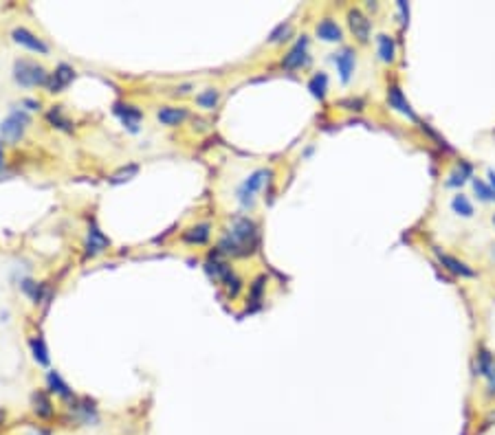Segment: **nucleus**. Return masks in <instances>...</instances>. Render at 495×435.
Segmentation results:
<instances>
[{
  "label": "nucleus",
  "instance_id": "obj_1",
  "mask_svg": "<svg viewBox=\"0 0 495 435\" xmlns=\"http://www.w3.org/2000/svg\"><path fill=\"white\" fill-rule=\"evenodd\" d=\"M49 75L46 68L33 59H16L14 64V79L22 88H33V86H46L49 84Z\"/></svg>",
  "mask_w": 495,
  "mask_h": 435
},
{
  "label": "nucleus",
  "instance_id": "obj_2",
  "mask_svg": "<svg viewBox=\"0 0 495 435\" xmlns=\"http://www.w3.org/2000/svg\"><path fill=\"white\" fill-rule=\"evenodd\" d=\"M31 126V117L27 110H20V108H14L3 121H0V137L9 143H18L22 137H25L27 128Z\"/></svg>",
  "mask_w": 495,
  "mask_h": 435
},
{
  "label": "nucleus",
  "instance_id": "obj_3",
  "mask_svg": "<svg viewBox=\"0 0 495 435\" xmlns=\"http://www.w3.org/2000/svg\"><path fill=\"white\" fill-rule=\"evenodd\" d=\"M229 238H234L240 246H245L249 253L253 251V246L258 244V226L249 218H236L232 222V229L227 231Z\"/></svg>",
  "mask_w": 495,
  "mask_h": 435
},
{
  "label": "nucleus",
  "instance_id": "obj_4",
  "mask_svg": "<svg viewBox=\"0 0 495 435\" xmlns=\"http://www.w3.org/2000/svg\"><path fill=\"white\" fill-rule=\"evenodd\" d=\"M271 169H256L243 185L238 189V200L243 207H253V198H256V193L264 187V183L271 178Z\"/></svg>",
  "mask_w": 495,
  "mask_h": 435
},
{
  "label": "nucleus",
  "instance_id": "obj_5",
  "mask_svg": "<svg viewBox=\"0 0 495 435\" xmlns=\"http://www.w3.org/2000/svg\"><path fill=\"white\" fill-rule=\"evenodd\" d=\"M68 414H73V422L84 427L97 425L100 422V411L88 398H73V400H68Z\"/></svg>",
  "mask_w": 495,
  "mask_h": 435
},
{
  "label": "nucleus",
  "instance_id": "obj_6",
  "mask_svg": "<svg viewBox=\"0 0 495 435\" xmlns=\"http://www.w3.org/2000/svg\"><path fill=\"white\" fill-rule=\"evenodd\" d=\"M11 38H14L16 44L25 46L27 51H31V53L49 55V44H46L42 38H38L35 33H31L29 29H25V27H16L14 31H11Z\"/></svg>",
  "mask_w": 495,
  "mask_h": 435
},
{
  "label": "nucleus",
  "instance_id": "obj_7",
  "mask_svg": "<svg viewBox=\"0 0 495 435\" xmlns=\"http://www.w3.org/2000/svg\"><path fill=\"white\" fill-rule=\"evenodd\" d=\"M308 59H310L308 57V40H306V35H301V40H297V44L284 55L282 66L288 70H297L301 66H306Z\"/></svg>",
  "mask_w": 495,
  "mask_h": 435
},
{
  "label": "nucleus",
  "instance_id": "obj_8",
  "mask_svg": "<svg viewBox=\"0 0 495 435\" xmlns=\"http://www.w3.org/2000/svg\"><path fill=\"white\" fill-rule=\"evenodd\" d=\"M348 24H350V31H353V35L361 44H366L370 40L372 24H370L368 16L361 9H350L348 11Z\"/></svg>",
  "mask_w": 495,
  "mask_h": 435
},
{
  "label": "nucleus",
  "instance_id": "obj_9",
  "mask_svg": "<svg viewBox=\"0 0 495 435\" xmlns=\"http://www.w3.org/2000/svg\"><path fill=\"white\" fill-rule=\"evenodd\" d=\"M189 117L187 108L183 106H163L156 110V119H159L161 126H167V128H178L183 126V121Z\"/></svg>",
  "mask_w": 495,
  "mask_h": 435
},
{
  "label": "nucleus",
  "instance_id": "obj_10",
  "mask_svg": "<svg viewBox=\"0 0 495 435\" xmlns=\"http://www.w3.org/2000/svg\"><path fill=\"white\" fill-rule=\"evenodd\" d=\"M75 79V68L68 64H59L51 75H49V84H46V90L49 93H62L71 81Z\"/></svg>",
  "mask_w": 495,
  "mask_h": 435
},
{
  "label": "nucleus",
  "instance_id": "obj_11",
  "mask_svg": "<svg viewBox=\"0 0 495 435\" xmlns=\"http://www.w3.org/2000/svg\"><path fill=\"white\" fill-rule=\"evenodd\" d=\"M335 64H337V72H339V77L344 84L350 81V77H353V72H355V66H357V55L353 48H342L339 53H335Z\"/></svg>",
  "mask_w": 495,
  "mask_h": 435
},
{
  "label": "nucleus",
  "instance_id": "obj_12",
  "mask_svg": "<svg viewBox=\"0 0 495 435\" xmlns=\"http://www.w3.org/2000/svg\"><path fill=\"white\" fill-rule=\"evenodd\" d=\"M108 246H111V240L102 233V229L97 224H91L88 235H86V258L100 255V253H104Z\"/></svg>",
  "mask_w": 495,
  "mask_h": 435
},
{
  "label": "nucleus",
  "instance_id": "obj_13",
  "mask_svg": "<svg viewBox=\"0 0 495 435\" xmlns=\"http://www.w3.org/2000/svg\"><path fill=\"white\" fill-rule=\"evenodd\" d=\"M115 115L122 119V124L128 130H132V132L139 130V124H141V119H143V113L139 110L137 106H132V104H115Z\"/></svg>",
  "mask_w": 495,
  "mask_h": 435
},
{
  "label": "nucleus",
  "instance_id": "obj_14",
  "mask_svg": "<svg viewBox=\"0 0 495 435\" xmlns=\"http://www.w3.org/2000/svg\"><path fill=\"white\" fill-rule=\"evenodd\" d=\"M31 407H33V414L38 416L40 420H49L55 416V407L51 403V396L46 394V392H35L31 396Z\"/></svg>",
  "mask_w": 495,
  "mask_h": 435
},
{
  "label": "nucleus",
  "instance_id": "obj_15",
  "mask_svg": "<svg viewBox=\"0 0 495 435\" xmlns=\"http://www.w3.org/2000/svg\"><path fill=\"white\" fill-rule=\"evenodd\" d=\"M46 389H49V394H55L57 398H62V400H73L75 398V394H73V389H71V387L64 383V378L59 376L57 371H49L46 374Z\"/></svg>",
  "mask_w": 495,
  "mask_h": 435
},
{
  "label": "nucleus",
  "instance_id": "obj_16",
  "mask_svg": "<svg viewBox=\"0 0 495 435\" xmlns=\"http://www.w3.org/2000/svg\"><path fill=\"white\" fill-rule=\"evenodd\" d=\"M315 33H317V38L324 40V42H339L344 38V31L342 27L337 24L333 18H324L317 22V27H315Z\"/></svg>",
  "mask_w": 495,
  "mask_h": 435
},
{
  "label": "nucleus",
  "instance_id": "obj_17",
  "mask_svg": "<svg viewBox=\"0 0 495 435\" xmlns=\"http://www.w3.org/2000/svg\"><path fill=\"white\" fill-rule=\"evenodd\" d=\"M388 104H390V108H394V110H398L401 115H405V117H409V119L416 121V115H414V110H412V106L407 104L403 90L398 88V86H390V88H388Z\"/></svg>",
  "mask_w": 495,
  "mask_h": 435
},
{
  "label": "nucleus",
  "instance_id": "obj_18",
  "mask_svg": "<svg viewBox=\"0 0 495 435\" xmlns=\"http://www.w3.org/2000/svg\"><path fill=\"white\" fill-rule=\"evenodd\" d=\"M212 235V224L209 222H203V224H196V226H189L187 231H183V242L185 244H205V242L209 240Z\"/></svg>",
  "mask_w": 495,
  "mask_h": 435
},
{
  "label": "nucleus",
  "instance_id": "obj_19",
  "mask_svg": "<svg viewBox=\"0 0 495 435\" xmlns=\"http://www.w3.org/2000/svg\"><path fill=\"white\" fill-rule=\"evenodd\" d=\"M436 255H438V260H440V264L445 266V269L449 271V273H454V275H458V277H474V275H476L465 262L456 260V258H451V255H447V253H440L438 249H436Z\"/></svg>",
  "mask_w": 495,
  "mask_h": 435
},
{
  "label": "nucleus",
  "instance_id": "obj_20",
  "mask_svg": "<svg viewBox=\"0 0 495 435\" xmlns=\"http://www.w3.org/2000/svg\"><path fill=\"white\" fill-rule=\"evenodd\" d=\"M205 271H207V275L212 277L214 282L223 284L225 277L232 273V266H229L227 262H223V260H218V258H209L207 264H205Z\"/></svg>",
  "mask_w": 495,
  "mask_h": 435
},
{
  "label": "nucleus",
  "instance_id": "obj_21",
  "mask_svg": "<svg viewBox=\"0 0 495 435\" xmlns=\"http://www.w3.org/2000/svg\"><path fill=\"white\" fill-rule=\"evenodd\" d=\"M377 46H379V57L381 62L390 64L394 62V55H396V44H394V38L388 33H381L377 38Z\"/></svg>",
  "mask_w": 495,
  "mask_h": 435
},
{
  "label": "nucleus",
  "instance_id": "obj_22",
  "mask_svg": "<svg viewBox=\"0 0 495 435\" xmlns=\"http://www.w3.org/2000/svg\"><path fill=\"white\" fill-rule=\"evenodd\" d=\"M308 90L312 93V97H317L319 102H324L326 93H328V75H326V72H317V75H312L310 81H308Z\"/></svg>",
  "mask_w": 495,
  "mask_h": 435
},
{
  "label": "nucleus",
  "instance_id": "obj_23",
  "mask_svg": "<svg viewBox=\"0 0 495 435\" xmlns=\"http://www.w3.org/2000/svg\"><path fill=\"white\" fill-rule=\"evenodd\" d=\"M221 102V93L216 88H205L203 93L196 95V106L203 108V110H214Z\"/></svg>",
  "mask_w": 495,
  "mask_h": 435
},
{
  "label": "nucleus",
  "instance_id": "obj_24",
  "mask_svg": "<svg viewBox=\"0 0 495 435\" xmlns=\"http://www.w3.org/2000/svg\"><path fill=\"white\" fill-rule=\"evenodd\" d=\"M31 352H33V358L38 360L40 365H49V349H46L42 336L31 338Z\"/></svg>",
  "mask_w": 495,
  "mask_h": 435
},
{
  "label": "nucleus",
  "instance_id": "obj_25",
  "mask_svg": "<svg viewBox=\"0 0 495 435\" xmlns=\"http://www.w3.org/2000/svg\"><path fill=\"white\" fill-rule=\"evenodd\" d=\"M137 174H139V165H137V163H130V165L122 167V169H119V172H115V174H113V178H111V183H113V185L126 183V180H130V178H135Z\"/></svg>",
  "mask_w": 495,
  "mask_h": 435
},
{
  "label": "nucleus",
  "instance_id": "obj_26",
  "mask_svg": "<svg viewBox=\"0 0 495 435\" xmlns=\"http://www.w3.org/2000/svg\"><path fill=\"white\" fill-rule=\"evenodd\" d=\"M223 286H225V290H227V297H229V299H236L238 293H240V288H243V280H240V277L232 271V273H229L225 280H223Z\"/></svg>",
  "mask_w": 495,
  "mask_h": 435
},
{
  "label": "nucleus",
  "instance_id": "obj_27",
  "mask_svg": "<svg viewBox=\"0 0 495 435\" xmlns=\"http://www.w3.org/2000/svg\"><path fill=\"white\" fill-rule=\"evenodd\" d=\"M451 207H454V211H456L458 215H463V218H471V215H474V204H471L469 198L463 196V193L451 200Z\"/></svg>",
  "mask_w": 495,
  "mask_h": 435
},
{
  "label": "nucleus",
  "instance_id": "obj_28",
  "mask_svg": "<svg viewBox=\"0 0 495 435\" xmlns=\"http://www.w3.org/2000/svg\"><path fill=\"white\" fill-rule=\"evenodd\" d=\"M291 33H293L291 22H282V24H277V27L271 31L269 42H271V44H280V42L288 40V35H291Z\"/></svg>",
  "mask_w": 495,
  "mask_h": 435
},
{
  "label": "nucleus",
  "instance_id": "obj_29",
  "mask_svg": "<svg viewBox=\"0 0 495 435\" xmlns=\"http://www.w3.org/2000/svg\"><path fill=\"white\" fill-rule=\"evenodd\" d=\"M264 288H267V277L260 275L256 277V282L251 284V295H249V301L253 306H258L260 301H262V293H264Z\"/></svg>",
  "mask_w": 495,
  "mask_h": 435
},
{
  "label": "nucleus",
  "instance_id": "obj_30",
  "mask_svg": "<svg viewBox=\"0 0 495 435\" xmlns=\"http://www.w3.org/2000/svg\"><path fill=\"white\" fill-rule=\"evenodd\" d=\"M20 286H22V290H25V293L31 297L33 304H40L42 297H44V288H42L40 284H35V282H31V280H25Z\"/></svg>",
  "mask_w": 495,
  "mask_h": 435
},
{
  "label": "nucleus",
  "instance_id": "obj_31",
  "mask_svg": "<svg viewBox=\"0 0 495 435\" xmlns=\"http://www.w3.org/2000/svg\"><path fill=\"white\" fill-rule=\"evenodd\" d=\"M474 189H476V193H478L480 200H485V202L495 200V189L487 187L485 183H482V180H474Z\"/></svg>",
  "mask_w": 495,
  "mask_h": 435
},
{
  "label": "nucleus",
  "instance_id": "obj_32",
  "mask_svg": "<svg viewBox=\"0 0 495 435\" xmlns=\"http://www.w3.org/2000/svg\"><path fill=\"white\" fill-rule=\"evenodd\" d=\"M49 121H51L53 126L62 128V130H73V128H71V121H68L66 117H62V110H59V106L53 108V110L49 113Z\"/></svg>",
  "mask_w": 495,
  "mask_h": 435
},
{
  "label": "nucleus",
  "instance_id": "obj_33",
  "mask_svg": "<svg viewBox=\"0 0 495 435\" xmlns=\"http://www.w3.org/2000/svg\"><path fill=\"white\" fill-rule=\"evenodd\" d=\"M342 106H348V110H361V106H364V102H359V99H348V102H342Z\"/></svg>",
  "mask_w": 495,
  "mask_h": 435
},
{
  "label": "nucleus",
  "instance_id": "obj_34",
  "mask_svg": "<svg viewBox=\"0 0 495 435\" xmlns=\"http://www.w3.org/2000/svg\"><path fill=\"white\" fill-rule=\"evenodd\" d=\"M22 106H29V110H35V108H40V102H35V99H25V102H22Z\"/></svg>",
  "mask_w": 495,
  "mask_h": 435
},
{
  "label": "nucleus",
  "instance_id": "obj_35",
  "mask_svg": "<svg viewBox=\"0 0 495 435\" xmlns=\"http://www.w3.org/2000/svg\"><path fill=\"white\" fill-rule=\"evenodd\" d=\"M29 435H51V433H46V431H42V429H38V431H31Z\"/></svg>",
  "mask_w": 495,
  "mask_h": 435
},
{
  "label": "nucleus",
  "instance_id": "obj_36",
  "mask_svg": "<svg viewBox=\"0 0 495 435\" xmlns=\"http://www.w3.org/2000/svg\"><path fill=\"white\" fill-rule=\"evenodd\" d=\"M489 178H491V185L495 187V172H489Z\"/></svg>",
  "mask_w": 495,
  "mask_h": 435
},
{
  "label": "nucleus",
  "instance_id": "obj_37",
  "mask_svg": "<svg viewBox=\"0 0 495 435\" xmlns=\"http://www.w3.org/2000/svg\"><path fill=\"white\" fill-rule=\"evenodd\" d=\"M3 161H5V154H3V148H0V167H3Z\"/></svg>",
  "mask_w": 495,
  "mask_h": 435
},
{
  "label": "nucleus",
  "instance_id": "obj_38",
  "mask_svg": "<svg viewBox=\"0 0 495 435\" xmlns=\"http://www.w3.org/2000/svg\"><path fill=\"white\" fill-rule=\"evenodd\" d=\"M493 224H495V215H493Z\"/></svg>",
  "mask_w": 495,
  "mask_h": 435
}]
</instances>
